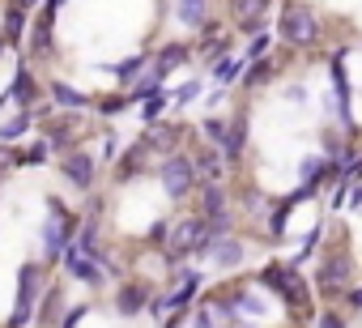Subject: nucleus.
<instances>
[{
  "mask_svg": "<svg viewBox=\"0 0 362 328\" xmlns=\"http://www.w3.org/2000/svg\"><path fill=\"white\" fill-rule=\"evenodd\" d=\"M290 213H294V201L286 197V201H277L273 209H269V222H264V230L273 235V239H281L286 235V226H290Z\"/></svg>",
  "mask_w": 362,
  "mask_h": 328,
  "instance_id": "25",
  "label": "nucleus"
},
{
  "mask_svg": "<svg viewBox=\"0 0 362 328\" xmlns=\"http://www.w3.org/2000/svg\"><path fill=\"white\" fill-rule=\"evenodd\" d=\"M39 294H43V264L26 260V264L18 269V307H13V320H9V328H26V324H30Z\"/></svg>",
  "mask_w": 362,
  "mask_h": 328,
  "instance_id": "4",
  "label": "nucleus"
},
{
  "mask_svg": "<svg viewBox=\"0 0 362 328\" xmlns=\"http://www.w3.org/2000/svg\"><path fill=\"white\" fill-rule=\"evenodd\" d=\"M243 149H247V111H235L226 119V136H222L218 153H222V162H239Z\"/></svg>",
  "mask_w": 362,
  "mask_h": 328,
  "instance_id": "7",
  "label": "nucleus"
},
{
  "mask_svg": "<svg viewBox=\"0 0 362 328\" xmlns=\"http://www.w3.org/2000/svg\"><path fill=\"white\" fill-rule=\"evenodd\" d=\"M175 18L188 30H201L209 22V0H175Z\"/></svg>",
  "mask_w": 362,
  "mask_h": 328,
  "instance_id": "20",
  "label": "nucleus"
},
{
  "mask_svg": "<svg viewBox=\"0 0 362 328\" xmlns=\"http://www.w3.org/2000/svg\"><path fill=\"white\" fill-rule=\"evenodd\" d=\"M197 294H201V273H197V269H184V273H179V286L162 298V307H166V311H184Z\"/></svg>",
  "mask_w": 362,
  "mask_h": 328,
  "instance_id": "12",
  "label": "nucleus"
},
{
  "mask_svg": "<svg viewBox=\"0 0 362 328\" xmlns=\"http://www.w3.org/2000/svg\"><path fill=\"white\" fill-rule=\"evenodd\" d=\"M269 5H273V0H230V18H235L239 30L256 35V30H264V13H269Z\"/></svg>",
  "mask_w": 362,
  "mask_h": 328,
  "instance_id": "9",
  "label": "nucleus"
},
{
  "mask_svg": "<svg viewBox=\"0 0 362 328\" xmlns=\"http://www.w3.org/2000/svg\"><path fill=\"white\" fill-rule=\"evenodd\" d=\"M277 39L290 52H307V47H315L324 39V22L307 0H286L281 13H277Z\"/></svg>",
  "mask_w": 362,
  "mask_h": 328,
  "instance_id": "1",
  "label": "nucleus"
},
{
  "mask_svg": "<svg viewBox=\"0 0 362 328\" xmlns=\"http://www.w3.org/2000/svg\"><path fill=\"white\" fill-rule=\"evenodd\" d=\"M170 107V98H166V90H158V94H149V98H141V119L145 124H153V119H162V111Z\"/></svg>",
  "mask_w": 362,
  "mask_h": 328,
  "instance_id": "28",
  "label": "nucleus"
},
{
  "mask_svg": "<svg viewBox=\"0 0 362 328\" xmlns=\"http://www.w3.org/2000/svg\"><path fill=\"white\" fill-rule=\"evenodd\" d=\"M328 175H332V171H328V158H324V153L303 158V162H298V180H303V184H298V192H303V201H307L311 192H320V188L328 184Z\"/></svg>",
  "mask_w": 362,
  "mask_h": 328,
  "instance_id": "10",
  "label": "nucleus"
},
{
  "mask_svg": "<svg viewBox=\"0 0 362 328\" xmlns=\"http://www.w3.org/2000/svg\"><path fill=\"white\" fill-rule=\"evenodd\" d=\"M5 47H9V43H5V35H0V56H5Z\"/></svg>",
  "mask_w": 362,
  "mask_h": 328,
  "instance_id": "41",
  "label": "nucleus"
},
{
  "mask_svg": "<svg viewBox=\"0 0 362 328\" xmlns=\"http://www.w3.org/2000/svg\"><path fill=\"white\" fill-rule=\"evenodd\" d=\"M81 315H90V307H73V311H64V328H77Z\"/></svg>",
  "mask_w": 362,
  "mask_h": 328,
  "instance_id": "36",
  "label": "nucleus"
},
{
  "mask_svg": "<svg viewBox=\"0 0 362 328\" xmlns=\"http://www.w3.org/2000/svg\"><path fill=\"white\" fill-rule=\"evenodd\" d=\"M179 324H184V311H175V315H170V324H166V328H179Z\"/></svg>",
  "mask_w": 362,
  "mask_h": 328,
  "instance_id": "40",
  "label": "nucleus"
},
{
  "mask_svg": "<svg viewBox=\"0 0 362 328\" xmlns=\"http://www.w3.org/2000/svg\"><path fill=\"white\" fill-rule=\"evenodd\" d=\"M192 167H197L201 184H222V153H218V145L197 149V153H192Z\"/></svg>",
  "mask_w": 362,
  "mask_h": 328,
  "instance_id": "14",
  "label": "nucleus"
},
{
  "mask_svg": "<svg viewBox=\"0 0 362 328\" xmlns=\"http://www.w3.org/2000/svg\"><path fill=\"white\" fill-rule=\"evenodd\" d=\"M188 60H192V47H188V43H162L158 56H153V69H158L162 77H170L179 64H188Z\"/></svg>",
  "mask_w": 362,
  "mask_h": 328,
  "instance_id": "16",
  "label": "nucleus"
},
{
  "mask_svg": "<svg viewBox=\"0 0 362 328\" xmlns=\"http://www.w3.org/2000/svg\"><path fill=\"white\" fill-rule=\"evenodd\" d=\"M158 180H162V188H166L170 201H184V197H192V192L201 188V175H197V167H192V153H179V149L162 158Z\"/></svg>",
  "mask_w": 362,
  "mask_h": 328,
  "instance_id": "3",
  "label": "nucleus"
},
{
  "mask_svg": "<svg viewBox=\"0 0 362 328\" xmlns=\"http://www.w3.org/2000/svg\"><path fill=\"white\" fill-rule=\"evenodd\" d=\"M269 47H273V35H264V30H256V39H252V47H247V60H260V56H269Z\"/></svg>",
  "mask_w": 362,
  "mask_h": 328,
  "instance_id": "33",
  "label": "nucleus"
},
{
  "mask_svg": "<svg viewBox=\"0 0 362 328\" xmlns=\"http://www.w3.org/2000/svg\"><path fill=\"white\" fill-rule=\"evenodd\" d=\"M145 303H149V286L145 281H124L119 294H115V311L119 315H136Z\"/></svg>",
  "mask_w": 362,
  "mask_h": 328,
  "instance_id": "15",
  "label": "nucleus"
},
{
  "mask_svg": "<svg viewBox=\"0 0 362 328\" xmlns=\"http://www.w3.org/2000/svg\"><path fill=\"white\" fill-rule=\"evenodd\" d=\"M73 230H77V218H73V213H69V218H52V222L43 226V256H47V260H56V256L69 247Z\"/></svg>",
  "mask_w": 362,
  "mask_h": 328,
  "instance_id": "11",
  "label": "nucleus"
},
{
  "mask_svg": "<svg viewBox=\"0 0 362 328\" xmlns=\"http://www.w3.org/2000/svg\"><path fill=\"white\" fill-rule=\"evenodd\" d=\"M209 69H214V81H218V86H235V81L243 77L247 60H243V56H222V60H218V64H209Z\"/></svg>",
  "mask_w": 362,
  "mask_h": 328,
  "instance_id": "23",
  "label": "nucleus"
},
{
  "mask_svg": "<svg viewBox=\"0 0 362 328\" xmlns=\"http://www.w3.org/2000/svg\"><path fill=\"white\" fill-rule=\"evenodd\" d=\"M315 328H349V324L337 307H324V311H315Z\"/></svg>",
  "mask_w": 362,
  "mask_h": 328,
  "instance_id": "32",
  "label": "nucleus"
},
{
  "mask_svg": "<svg viewBox=\"0 0 362 328\" xmlns=\"http://www.w3.org/2000/svg\"><path fill=\"white\" fill-rule=\"evenodd\" d=\"M179 141H184V128H179V124H162V119L149 124V136H145L149 149H158V153H175Z\"/></svg>",
  "mask_w": 362,
  "mask_h": 328,
  "instance_id": "13",
  "label": "nucleus"
},
{
  "mask_svg": "<svg viewBox=\"0 0 362 328\" xmlns=\"http://www.w3.org/2000/svg\"><path fill=\"white\" fill-rule=\"evenodd\" d=\"M26 26H30V0H5V18H0V35L9 47L26 43Z\"/></svg>",
  "mask_w": 362,
  "mask_h": 328,
  "instance_id": "5",
  "label": "nucleus"
},
{
  "mask_svg": "<svg viewBox=\"0 0 362 328\" xmlns=\"http://www.w3.org/2000/svg\"><path fill=\"white\" fill-rule=\"evenodd\" d=\"M52 30H56V18H52V13H39V22H35V35H30V43H35V56H47V52H52Z\"/></svg>",
  "mask_w": 362,
  "mask_h": 328,
  "instance_id": "26",
  "label": "nucleus"
},
{
  "mask_svg": "<svg viewBox=\"0 0 362 328\" xmlns=\"http://www.w3.org/2000/svg\"><path fill=\"white\" fill-rule=\"evenodd\" d=\"M201 132H205L214 145H222V136H226V119H218V115H214V119H205V124H201Z\"/></svg>",
  "mask_w": 362,
  "mask_h": 328,
  "instance_id": "35",
  "label": "nucleus"
},
{
  "mask_svg": "<svg viewBox=\"0 0 362 328\" xmlns=\"http://www.w3.org/2000/svg\"><path fill=\"white\" fill-rule=\"evenodd\" d=\"M349 286H358V281H354V260H349L345 247H332V252L324 256V264L315 269V294L332 303V298H345Z\"/></svg>",
  "mask_w": 362,
  "mask_h": 328,
  "instance_id": "2",
  "label": "nucleus"
},
{
  "mask_svg": "<svg viewBox=\"0 0 362 328\" xmlns=\"http://www.w3.org/2000/svg\"><path fill=\"white\" fill-rule=\"evenodd\" d=\"M286 98H290V102H307V86H298V81L286 86Z\"/></svg>",
  "mask_w": 362,
  "mask_h": 328,
  "instance_id": "37",
  "label": "nucleus"
},
{
  "mask_svg": "<svg viewBox=\"0 0 362 328\" xmlns=\"http://www.w3.org/2000/svg\"><path fill=\"white\" fill-rule=\"evenodd\" d=\"M320 239H324V222H320V226H311V235H303V243H298V256L290 260V269H303V264H307V256L320 247Z\"/></svg>",
  "mask_w": 362,
  "mask_h": 328,
  "instance_id": "29",
  "label": "nucleus"
},
{
  "mask_svg": "<svg viewBox=\"0 0 362 328\" xmlns=\"http://www.w3.org/2000/svg\"><path fill=\"white\" fill-rule=\"evenodd\" d=\"M277 69H281V64H277L273 56L247 60V69H243V86H247V90H264V86H269V81L277 77Z\"/></svg>",
  "mask_w": 362,
  "mask_h": 328,
  "instance_id": "17",
  "label": "nucleus"
},
{
  "mask_svg": "<svg viewBox=\"0 0 362 328\" xmlns=\"http://www.w3.org/2000/svg\"><path fill=\"white\" fill-rule=\"evenodd\" d=\"M60 256H64V264H69V273H73L77 281H86V286H103V273H107V269H103L94 256H86L77 243H69Z\"/></svg>",
  "mask_w": 362,
  "mask_h": 328,
  "instance_id": "8",
  "label": "nucleus"
},
{
  "mask_svg": "<svg viewBox=\"0 0 362 328\" xmlns=\"http://www.w3.org/2000/svg\"><path fill=\"white\" fill-rule=\"evenodd\" d=\"M345 303H349L354 311H362V286H349V290H345Z\"/></svg>",
  "mask_w": 362,
  "mask_h": 328,
  "instance_id": "38",
  "label": "nucleus"
},
{
  "mask_svg": "<svg viewBox=\"0 0 362 328\" xmlns=\"http://www.w3.org/2000/svg\"><path fill=\"white\" fill-rule=\"evenodd\" d=\"M226 209V188L222 184H201V218H214Z\"/></svg>",
  "mask_w": 362,
  "mask_h": 328,
  "instance_id": "24",
  "label": "nucleus"
},
{
  "mask_svg": "<svg viewBox=\"0 0 362 328\" xmlns=\"http://www.w3.org/2000/svg\"><path fill=\"white\" fill-rule=\"evenodd\" d=\"M115 145H119L115 136H103V158H115Z\"/></svg>",
  "mask_w": 362,
  "mask_h": 328,
  "instance_id": "39",
  "label": "nucleus"
},
{
  "mask_svg": "<svg viewBox=\"0 0 362 328\" xmlns=\"http://www.w3.org/2000/svg\"><path fill=\"white\" fill-rule=\"evenodd\" d=\"M197 94H201V81H184V86L175 90V94H166V98H170V107H188Z\"/></svg>",
  "mask_w": 362,
  "mask_h": 328,
  "instance_id": "31",
  "label": "nucleus"
},
{
  "mask_svg": "<svg viewBox=\"0 0 362 328\" xmlns=\"http://www.w3.org/2000/svg\"><path fill=\"white\" fill-rule=\"evenodd\" d=\"M60 171H64V180H69L73 188H81V192H90V188H94V175H98L94 158H90L86 149H69L64 162H60Z\"/></svg>",
  "mask_w": 362,
  "mask_h": 328,
  "instance_id": "6",
  "label": "nucleus"
},
{
  "mask_svg": "<svg viewBox=\"0 0 362 328\" xmlns=\"http://www.w3.org/2000/svg\"><path fill=\"white\" fill-rule=\"evenodd\" d=\"M209 260H214L218 269H235V264H243V243L230 239V235H218L214 247H209Z\"/></svg>",
  "mask_w": 362,
  "mask_h": 328,
  "instance_id": "19",
  "label": "nucleus"
},
{
  "mask_svg": "<svg viewBox=\"0 0 362 328\" xmlns=\"http://www.w3.org/2000/svg\"><path fill=\"white\" fill-rule=\"evenodd\" d=\"M30 124H35V111H22V115L5 119V124H0V145H9V141L26 136V132H30Z\"/></svg>",
  "mask_w": 362,
  "mask_h": 328,
  "instance_id": "27",
  "label": "nucleus"
},
{
  "mask_svg": "<svg viewBox=\"0 0 362 328\" xmlns=\"http://www.w3.org/2000/svg\"><path fill=\"white\" fill-rule=\"evenodd\" d=\"M9 98H13V102H22L26 111L35 107V98H39V81H35V73H30L26 64L13 73V81H9Z\"/></svg>",
  "mask_w": 362,
  "mask_h": 328,
  "instance_id": "18",
  "label": "nucleus"
},
{
  "mask_svg": "<svg viewBox=\"0 0 362 328\" xmlns=\"http://www.w3.org/2000/svg\"><path fill=\"white\" fill-rule=\"evenodd\" d=\"M290 264H281V260H269L264 269H260V290H269V294H281L286 290V281H290Z\"/></svg>",
  "mask_w": 362,
  "mask_h": 328,
  "instance_id": "22",
  "label": "nucleus"
},
{
  "mask_svg": "<svg viewBox=\"0 0 362 328\" xmlns=\"http://www.w3.org/2000/svg\"><path fill=\"white\" fill-rule=\"evenodd\" d=\"M52 102H56L60 111H86V107H90V98H86L81 90H73L69 81H52Z\"/></svg>",
  "mask_w": 362,
  "mask_h": 328,
  "instance_id": "21",
  "label": "nucleus"
},
{
  "mask_svg": "<svg viewBox=\"0 0 362 328\" xmlns=\"http://www.w3.org/2000/svg\"><path fill=\"white\" fill-rule=\"evenodd\" d=\"M128 102H132L128 94H111V98H103V102H98V111H103V115H119Z\"/></svg>",
  "mask_w": 362,
  "mask_h": 328,
  "instance_id": "34",
  "label": "nucleus"
},
{
  "mask_svg": "<svg viewBox=\"0 0 362 328\" xmlns=\"http://www.w3.org/2000/svg\"><path fill=\"white\" fill-rule=\"evenodd\" d=\"M0 107H5V98H0Z\"/></svg>",
  "mask_w": 362,
  "mask_h": 328,
  "instance_id": "42",
  "label": "nucleus"
},
{
  "mask_svg": "<svg viewBox=\"0 0 362 328\" xmlns=\"http://www.w3.org/2000/svg\"><path fill=\"white\" fill-rule=\"evenodd\" d=\"M145 64H149V56L141 52V56H132V60H124V64H115V77H119L124 86H132V77H136V73H141Z\"/></svg>",
  "mask_w": 362,
  "mask_h": 328,
  "instance_id": "30",
  "label": "nucleus"
}]
</instances>
